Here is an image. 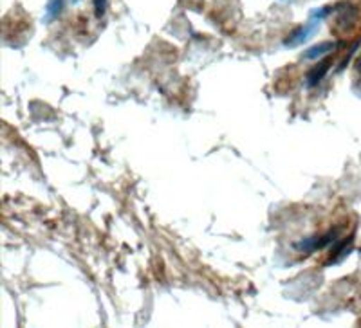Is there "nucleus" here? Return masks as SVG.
Wrapping results in <instances>:
<instances>
[{"instance_id":"1","label":"nucleus","mask_w":361,"mask_h":328,"mask_svg":"<svg viewBox=\"0 0 361 328\" xmlns=\"http://www.w3.org/2000/svg\"><path fill=\"white\" fill-rule=\"evenodd\" d=\"M324 17H325V11L316 13L314 18H312V20L309 22V24H305L304 27H300L298 31H295V33H293L291 37H289L288 40H286V46H288V47H296V46H300V44H304L305 40H309V38H311V34L314 33L316 27H318V24H320V20Z\"/></svg>"},{"instance_id":"2","label":"nucleus","mask_w":361,"mask_h":328,"mask_svg":"<svg viewBox=\"0 0 361 328\" xmlns=\"http://www.w3.org/2000/svg\"><path fill=\"white\" fill-rule=\"evenodd\" d=\"M334 49H336V44H333V42H324V44H318V46L311 47V49L304 54V58L305 60H318V58L327 56L329 53H333Z\"/></svg>"},{"instance_id":"3","label":"nucleus","mask_w":361,"mask_h":328,"mask_svg":"<svg viewBox=\"0 0 361 328\" xmlns=\"http://www.w3.org/2000/svg\"><path fill=\"white\" fill-rule=\"evenodd\" d=\"M329 65H331V60H325V62H322L316 69H312L307 76V85L312 87L316 85V83H320V80L324 78L325 72L329 70Z\"/></svg>"},{"instance_id":"4","label":"nucleus","mask_w":361,"mask_h":328,"mask_svg":"<svg viewBox=\"0 0 361 328\" xmlns=\"http://www.w3.org/2000/svg\"><path fill=\"white\" fill-rule=\"evenodd\" d=\"M63 8V0H49V4H47V9H45V20L51 22L54 18H58V15L62 13Z\"/></svg>"},{"instance_id":"5","label":"nucleus","mask_w":361,"mask_h":328,"mask_svg":"<svg viewBox=\"0 0 361 328\" xmlns=\"http://www.w3.org/2000/svg\"><path fill=\"white\" fill-rule=\"evenodd\" d=\"M105 6H107V0H94L96 15H98V17H102L103 13H105Z\"/></svg>"},{"instance_id":"6","label":"nucleus","mask_w":361,"mask_h":328,"mask_svg":"<svg viewBox=\"0 0 361 328\" xmlns=\"http://www.w3.org/2000/svg\"><path fill=\"white\" fill-rule=\"evenodd\" d=\"M357 70L361 72V56H360V60H357Z\"/></svg>"}]
</instances>
